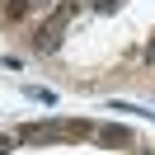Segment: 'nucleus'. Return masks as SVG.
I'll return each instance as SVG.
<instances>
[{"label":"nucleus","instance_id":"2","mask_svg":"<svg viewBox=\"0 0 155 155\" xmlns=\"http://www.w3.org/2000/svg\"><path fill=\"white\" fill-rule=\"evenodd\" d=\"M52 136H61L57 122H28V127H19V141H52Z\"/></svg>","mask_w":155,"mask_h":155},{"label":"nucleus","instance_id":"7","mask_svg":"<svg viewBox=\"0 0 155 155\" xmlns=\"http://www.w3.org/2000/svg\"><path fill=\"white\" fill-rule=\"evenodd\" d=\"M5 150H10V141H5V136H0V155H5Z\"/></svg>","mask_w":155,"mask_h":155},{"label":"nucleus","instance_id":"5","mask_svg":"<svg viewBox=\"0 0 155 155\" xmlns=\"http://www.w3.org/2000/svg\"><path fill=\"white\" fill-rule=\"evenodd\" d=\"M24 10H28V0H5V14H10V19H19Z\"/></svg>","mask_w":155,"mask_h":155},{"label":"nucleus","instance_id":"4","mask_svg":"<svg viewBox=\"0 0 155 155\" xmlns=\"http://www.w3.org/2000/svg\"><path fill=\"white\" fill-rule=\"evenodd\" d=\"M122 0H89V10H99V14H113Z\"/></svg>","mask_w":155,"mask_h":155},{"label":"nucleus","instance_id":"1","mask_svg":"<svg viewBox=\"0 0 155 155\" xmlns=\"http://www.w3.org/2000/svg\"><path fill=\"white\" fill-rule=\"evenodd\" d=\"M71 10H75V5H61V14H57V19H52V24H42V33H38V47H42V52H52V47L61 42V28H66Z\"/></svg>","mask_w":155,"mask_h":155},{"label":"nucleus","instance_id":"6","mask_svg":"<svg viewBox=\"0 0 155 155\" xmlns=\"http://www.w3.org/2000/svg\"><path fill=\"white\" fill-rule=\"evenodd\" d=\"M146 61H150V66H155V38H150V47H146Z\"/></svg>","mask_w":155,"mask_h":155},{"label":"nucleus","instance_id":"3","mask_svg":"<svg viewBox=\"0 0 155 155\" xmlns=\"http://www.w3.org/2000/svg\"><path fill=\"white\" fill-rule=\"evenodd\" d=\"M99 141H104V146H132V132H122V127H99Z\"/></svg>","mask_w":155,"mask_h":155}]
</instances>
